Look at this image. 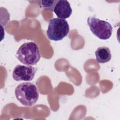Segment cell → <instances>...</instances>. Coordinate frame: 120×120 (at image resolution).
Listing matches in <instances>:
<instances>
[{"mask_svg": "<svg viewBox=\"0 0 120 120\" xmlns=\"http://www.w3.org/2000/svg\"><path fill=\"white\" fill-rule=\"evenodd\" d=\"M15 93L17 99L24 106H32L39 98L37 87L30 82H24L18 85L15 89Z\"/></svg>", "mask_w": 120, "mask_h": 120, "instance_id": "1", "label": "cell"}, {"mask_svg": "<svg viewBox=\"0 0 120 120\" xmlns=\"http://www.w3.org/2000/svg\"><path fill=\"white\" fill-rule=\"evenodd\" d=\"M16 57L22 64L28 66L36 65L40 60L41 55L38 45L33 42L22 45L16 53Z\"/></svg>", "mask_w": 120, "mask_h": 120, "instance_id": "2", "label": "cell"}, {"mask_svg": "<svg viewBox=\"0 0 120 120\" xmlns=\"http://www.w3.org/2000/svg\"><path fill=\"white\" fill-rule=\"evenodd\" d=\"M69 31V25L65 19L53 18L48 23L46 34L51 40L58 41L66 37Z\"/></svg>", "mask_w": 120, "mask_h": 120, "instance_id": "3", "label": "cell"}, {"mask_svg": "<svg viewBox=\"0 0 120 120\" xmlns=\"http://www.w3.org/2000/svg\"><path fill=\"white\" fill-rule=\"evenodd\" d=\"M87 23L92 33L100 39H109L112 32V27L111 24L95 16H89Z\"/></svg>", "mask_w": 120, "mask_h": 120, "instance_id": "4", "label": "cell"}, {"mask_svg": "<svg viewBox=\"0 0 120 120\" xmlns=\"http://www.w3.org/2000/svg\"><path fill=\"white\" fill-rule=\"evenodd\" d=\"M37 69L31 66L18 65L14 68L12 76L16 81H31L36 73Z\"/></svg>", "mask_w": 120, "mask_h": 120, "instance_id": "5", "label": "cell"}, {"mask_svg": "<svg viewBox=\"0 0 120 120\" xmlns=\"http://www.w3.org/2000/svg\"><path fill=\"white\" fill-rule=\"evenodd\" d=\"M53 12L59 18L65 19L70 16L72 9L68 1L60 0L55 5Z\"/></svg>", "mask_w": 120, "mask_h": 120, "instance_id": "6", "label": "cell"}, {"mask_svg": "<svg viewBox=\"0 0 120 120\" xmlns=\"http://www.w3.org/2000/svg\"><path fill=\"white\" fill-rule=\"evenodd\" d=\"M96 61L99 63H105L109 61L112 58L110 49L105 46L98 47L95 52Z\"/></svg>", "mask_w": 120, "mask_h": 120, "instance_id": "7", "label": "cell"}, {"mask_svg": "<svg viewBox=\"0 0 120 120\" xmlns=\"http://www.w3.org/2000/svg\"><path fill=\"white\" fill-rule=\"evenodd\" d=\"M58 0H40L39 1L38 6L44 10H49L53 11L54 8Z\"/></svg>", "mask_w": 120, "mask_h": 120, "instance_id": "8", "label": "cell"}]
</instances>
